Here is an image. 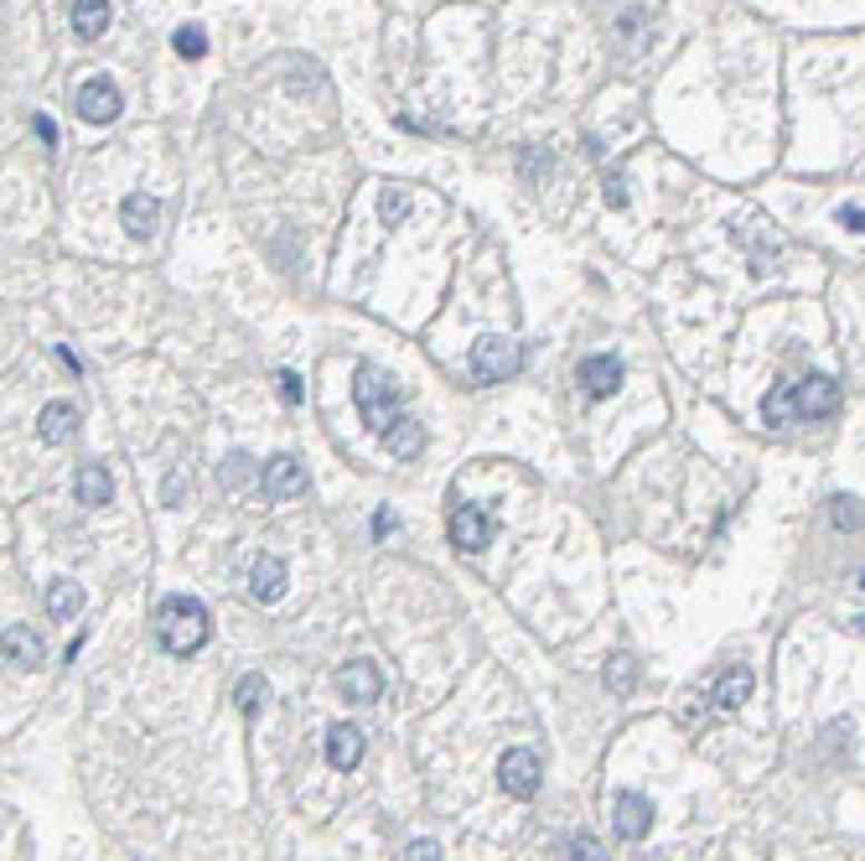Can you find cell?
Segmentation results:
<instances>
[{
    "mask_svg": "<svg viewBox=\"0 0 865 861\" xmlns=\"http://www.w3.org/2000/svg\"><path fill=\"white\" fill-rule=\"evenodd\" d=\"M570 861H607V847H601L597 835H576L570 841Z\"/></svg>",
    "mask_w": 865,
    "mask_h": 861,
    "instance_id": "cell-27",
    "label": "cell"
},
{
    "mask_svg": "<svg viewBox=\"0 0 865 861\" xmlns=\"http://www.w3.org/2000/svg\"><path fill=\"white\" fill-rule=\"evenodd\" d=\"M150 634H156V644L171 659H187V654H197L208 644L213 618H208V607L193 603V597H161L156 613H150Z\"/></svg>",
    "mask_w": 865,
    "mask_h": 861,
    "instance_id": "cell-1",
    "label": "cell"
},
{
    "mask_svg": "<svg viewBox=\"0 0 865 861\" xmlns=\"http://www.w3.org/2000/svg\"><path fill=\"white\" fill-rule=\"evenodd\" d=\"M259 701H265V681H259V675H244V685H239V711H244V716H259Z\"/></svg>",
    "mask_w": 865,
    "mask_h": 861,
    "instance_id": "cell-26",
    "label": "cell"
},
{
    "mask_svg": "<svg viewBox=\"0 0 865 861\" xmlns=\"http://www.w3.org/2000/svg\"><path fill=\"white\" fill-rule=\"evenodd\" d=\"M171 47H177V58H208V31L203 27H177L171 31Z\"/></svg>",
    "mask_w": 865,
    "mask_h": 861,
    "instance_id": "cell-23",
    "label": "cell"
},
{
    "mask_svg": "<svg viewBox=\"0 0 865 861\" xmlns=\"http://www.w3.org/2000/svg\"><path fill=\"white\" fill-rule=\"evenodd\" d=\"M73 31L83 42H99L109 31V0H73Z\"/></svg>",
    "mask_w": 865,
    "mask_h": 861,
    "instance_id": "cell-20",
    "label": "cell"
},
{
    "mask_svg": "<svg viewBox=\"0 0 865 861\" xmlns=\"http://www.w3.org/2000/svg\"><path fill=\"white\" fill-rule=\"evenodd\" d=\"M259 483H265L269 499H301V493L312 488V478H306V468H301V457H269Z\"/></svg>",
    "mask_w": 865,
    "mask_h": 861,
    "instance_id": "cell-8",
    "label": "cell"
},
{
    "mask_svg": "<svg viewBox=\"0 0 865 861\" xmlns=\"http://www.w3.org/2000/svg\"><path fill=\"white\" fill-rule=\"evenodd\" d=\"M544 167H550V156L544 151H523L519 156V172H529V177H544Z\"/></svg>",
    "mask_w": 865,
    "mask_h": 861,
    "instance_id": "cell-30",
    "label": "cell"
},
{
    "mask_svg": "<svg viewBox=\"0 0 865 861\" xmlns=\"http://www.w3.org/2000/svg\"><path fill=\"white\" fill-rule=\"evenodd\" d=\"M716 706L720 711H736V706H746V695H751V669L746 665H731V669H720L716 675Z\"/></svg>",
    "mask_w": 865,
    "mask_h": 861,
    "instance_id": "cell-18",
    "label": "cell"
},
{
    "mask_svg": "<svg viewBox=\"0 0 865 861\" xmlns=\"http://www.w3.org/2000/svg\"><path fill=\"white\" fill-rule=\"evenodd\" d=\"M37 431H42V441L47 447H62V441L78 431V410L68 405V400H52V405L37 415Z\"/></svg>",
    "mask_w": 865,
    "mask_h": 861,
    "instance_id": "cell-17",
    "label": "cell"
},
{
    "mask_svg": "<svg viewBox=\"0 0 865 861\" xmlns=\"http://www.w3.org/2000/svg\"><path fill=\"white\" fill-rule=\"evenodd\" d=\"M285 587H291V571H285V560H281V556H259V560H254V571H249L254 603L275 607V603L285 597Z\"/></svg>",
    "mask_w": 865,
    "mask_h": 861,
    "instance_id": "cell-11",
    "label": "cell"
},
{
    "mask_svg": "<svg viewBox=\"0 0 865 861\" xmlns=\"http://www.w3.org/2000/svg\"><path fill=\"white\" fill-rule=\"evenodd\" d=\"M612 825H617V835L622 841H642V835L653 831V804L642 800V794H617L612 800Z\"/></svg>",
    "mask_w": 865,
    "mask_h": 861,
    "instance_id": "cell-9",
    "label": "cell"
},
{
    "mask_svg": "<svg viewBox=\"0 0 865 861\" xmlns=\"http://www.w3.org/2000/svg\"><path fill=\"white\" fill-rule=\"evenodd\" d=\"M73 109H78V120H89V125H109L115 115H120V89H115L109 78H89V84L78 89Z\"/></svg>",
    "mask_w": 865,
    "mask_h": 861,
    "instance_id": "cell-7",
    "label": "cell"
},
{
    "mask_svg": "<svg viewBox=\"0 0 865 861\" xmlns=\"http://www.w3.org/2000/svg\"><path fill=\"white\" fill-rule=\"evenodd\" d=\"M404 861H441V847L435 841H415V847L404 851Z\"/></svg>",
    "mask_w": 865,
    "mask_h": 861,
    "instance_id": "cell-32",
    "label": "cell"
},
{
    "mask_svg": "<svg viewBox=\"0 0 865 861\" xmlns=\"http://www.w3.org/2000/svg\"><path fill=\"white\" fill-rule=\"evenodd\" d=\"M281 394H285V405H301V400H306V390H301V374H296V369H285V374H281Z\"/></svg>",
    "mask_w": 865,
    "mask_h": 861,
    "instance_id": "cell-29",
    "label": "cell"
},
{
    "mask_svg": "<svg viewBox=\"0 0 865 861\" xmlns=\"http://www.w3.org/2000/svg\"><path fill=\"white\" fill-rule=\"evenodd\" d=\"M249 478H254V462L244 452H234L224 462V488H249Z\"/></svg>",
    "mask_w": 865,
    "mask_h": 861,
    "instance_id": "cell-25",
    "label": "cell"
},
{
    "mask_svg": "<svg viewBox=\"0 0 865 861\" xmlns=\"http://www.w3.org/2000/svg\"><path fill=\"white\" fill-rule=\"evenodd\" d=\"M156 218H161V203L150 193H130L120 203V224L130 239H150V234H156Z\"/></svg>",
    "mask_w": 865,
    "mask_h": 861,
    "instance_id": "cell-15",
    "label": "cell"
},
{
    "mask_svg": "<svg viewBox=\"0 0 865 861\" xmlns=\"http://www.w3.org/2000/svg\"><path fill=\"white\" fill-rule=\"evenodd\" d=\"M337 691H343L353 706H368V701L384 695V675H379V665H368V659H353V665L337 669Z\"/></svg>",
    "mask_w": 865,
    "mask_h": 861,
    "instance_id": "cell-10",
    "label": "cell"
},
{
    "mask_svg": "<svg viewBox=\"0 0 865 861\" xmlns=\"http://www.w3.org/2000/svg\"><path fill=\"white\" fill-rule=\"evenodd\" d=\"M607 691L612 695H632V685H638V659L632 654H607Z\"/></svg>",
    "mask_w": 865,
    "mask_h": 861,
    "instance_id": "cell-21",
    "label": "cell"
},
{
    "mask_svg": "<svg viewBox=\"0 0 865 861\" xmlns=\"http://www.w3.org/2000/svg\"><path fill=\"white\" fill-rule=\"evenodd\" d=\"M835 529H861V503L835 499Z\"/></svg>",
    "mask_w": 865,
    "mask_h": 861,
    "instance_id": "cell-28",
    "label": "cell"
},
{
    "mask_svg": "<svg viewBox=\"0 0 865 861\" xmlns=\"http://www.w3.org/2000/svg\"><path fill=\"white\" fill-rule=\"evenodd\" d=\"M353 400H358V415L373 437L400 415V384H394L379 363H358V374H353Z\"/></svg>",
    "mask_w": 865,
    "mask_h": 861,
    "instance_id": "cell-2",
    "label": "cell"
},
{
    "mask_svg": "<svg viewBox=\"0 0 865 861\" xmlns=\"http://www.w3.org/2000/svg\"><path fill=\"white\" fill-rule=\"evenodd\" d=\"M379 441H384L394 457H420L425 452V431H420V421H410V415H394V421L379 431Z\"/></svg>",
    "mask_w": 865,
    "mask_h": 861,
    "instance_id": "cell-16",
    "label": "cell"
},
{
    "mask_svg": "<svg viewBox=\"0 0 865 861\" xmlns=\"http://www.w3.org/2000/svg\"><path fill=\"white\" fill-rule=\"evenodd\" d=\"M31 130H37V136L47 140V146H58V125L47 120V115H31Z\"/></svg>",
    "mask_w": 865,
    "mask_h": 861,
    "instance_id": "cell-34",
    "label": "cell"
},
{
    "mask_svg": "<svg viewBox=\"0 0 865 861\" xmlns=\"http://www.w3.org/2000/svg\"><path fill=\"white\" fill-rule=\"evenodd\" d=\"M839 224L851 228V234H861V228H865V208H861V203H845V208H839Z\"/></svg>",
    "mask_w": 865,
    "mask_h": 861,
    "instance_id": "cell-31",
    "label": "cell"
},
{
    "mask_svg": "<svg viewBox=\"0 0 865 861\" xmlns=\"http://www.w3.org/2000/svg\"><path fill=\"white\" fill-rule=\"evenodd\" d=\"M601 193H607V203H612V208H627V193H622V177H617V172L601 182Z\"/></svg>",
    "mask_w": 865,
    "mask_h": 861,
    "instance_id": "cell-33",
    "label": "cell"
},
{
    "mask_svg": "<svg viewBox=\"0 0 865 861\" xmlns=\"http://www.w3.org/2000/svg\"><path fill=\"white\" fill-rule=\"evenodd\" d=\"M523 369V348L513 343V337H478L472 343V374L482 379V384H503V379H513Z\"/></svg>",
    "mask_w": 865,
    "mask_h": 861,
    "instance_id": "cell-4",
    "label": "cell"
},
{
    "mask_svg": "<svg viewBox=\"0 0 865 861\" xmlns=\"http://www.w3.org/2000/svg\"><path fill=\"white\" fill-rule=\"evenodd\" d=\"M379 218H384L389 228H400L404 218H410V193H400V187H384V193H379Z\"/></svg>",
    "mask_w": 865,
    "mask_h": 861,
    "instance_id": "cell-24",
    "label": "cell"
},
{
    "mask_svg": "<svg viewBox=\"0 0 865 861\" xmlns=\"http://www.w3.org/2000/svg\"><path fill=\"white\" fill-rule=\"evenodd\" d=\"M73 493H78V503H89V509H99V503H109V493H115V478H109V468L89 462V468H78Z\"/></svg>",
    "mask_w": 865,
    "mask_h": 861,
    "instance_id": "cell-19",
    "label": "cell"
},
{
    "mask_svg": "<svg viewBox=\"0 0 865 861\" xmlns=\"http://www.w3.org/2000/svg\"><path fill=\"white\" fill-rule=\"evenodd\" d=\"M0 654H6L11 665H21V669H42V659H47L42 634H37V628H27V623H16V628H6V634H0Z\"/></svg>",
    "mask_w": 865,
    "mask_h": 861,
    "instance_id": "cell-13",
    "label": "cell"
},
{
    "mask_svg": "<svg viewBox=\"0 0 865 861\" xmlns=\"http://www.w3.org/2000/svg\"><path fill=\"white\" fill-rule=\"evenodd\" d=\"M78 607H83V591H78L73 581H52V587H47V613L58 623H68Z\"/></svg>",
    "mask_w": 865,
    "mask_h": 861,
    "instance_id": "cell-22",
    "label": "cell"
},
{
    "mask_svg": "<svg viewBox=\"0 0 865 861\" xmlns=\"http://www.w3.org/2000/svg\"><path fill=\"white\" fill-rule=\"evenodd\" d=\"M327 763L337 773H353L363 763V732L353 722H337L327 726Z\"/></svg>",
    "mask_w": 865,
    "mask_h": 861,
    "instance_id": "cell-14",
    "label": "cell"
},
{
    "mask_svg": "<svg viewBox=\"0 0 865 861\" xmlns=\"http://www.w3.org/2000/svg\"><path fill=\"white\" fill-rule=\"evenodd\" d=\"M581 390H586V400H612V394L622 390V359H607V353L586 359L581 363Z\"/></svg>",
    "mask_w": 865,
    "mask_h": 861,
    "instance_id": "cell-12",
    "label": "cell"
},
{
    "mask_svg": "<svg viewBox=\"0 0 865 861\" xmlns=\"http://www.w3.org/2000/svg\"><path fill=\"white\" fill-rule=\"evenodd\" d=\"M488 540H493L488 509H482V503H456V515H451V545H456L462 556H478Z\"/></svg>",
    "mask_w": 865,
    "mask_h": 861,
    "instance_id": "cell-6",
    "label": "cell"
},
{
    "mask_svg": "<svg viewBox=\"0 0 865 861\" xmlns=\"http://www.w3.org/2000/svg\"><path fill=\"white\" fill-rule=\"evenodd\" d=\"M539 779H544V769H539V757L529 753V747H513V753H503V763H498V784H503L513 800H534Z\"/></svg>",
    "mask_w": 865,
    "mask_h": 861,
    "instance_id": "cell-5",
    "label": "cell"
},
{
    "mask_svg": "<svg viewBox=\"0 0 865 861\" xmlns=\"http://www.w3.org/2000/svg\"><path fill=\"white\" fill-rule=\"evenodd\" d=\"M389 529H394V515H389V509H379V519H373V535H379V540H384Z\"/></svg>",
    "mask_w": 865,
    "mask_h": 861,
    "instance_id": "cell-35",
    "label": "cell"
},
{
    "mask_svg": "<svg viewBox=\"0 0 865 861\" xmlns=\"http://www.w3.org/2000/svg\"><path fill=\"white\" fill-rule=\"evenodd\" d=\"M783 394H788L793 421H829L839 410V384L829 374H808L798 384H783Z\"/></svg>",
    "mask_w": 865,
    "mask_h": 861,
    "instance_id": "cell-3",
    "label": "cell"
}]
</instances>
